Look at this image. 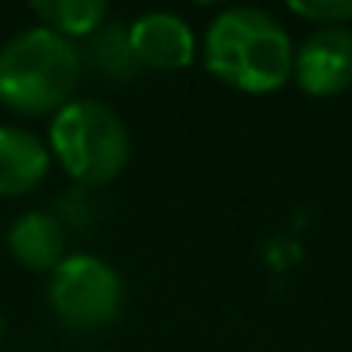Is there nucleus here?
<instances>
[{
  "label": "nucleus",
  "instance_id": "f257e3e1",
  "mask_svg": "<svg viewBox=\"0 0 352 352\" xmlns=\"http://www.w3.org/2000/svg\"><path fill=\"white\" fill-rule=\"evenodd\" d=\"M204 63L242 94H273L294 76V42L270 11L228 8L208 25Z\"/></svg>",
  "mask_w": 352,
  "mask_h": 352
},
{
  "label": "nucleus",
  "instance_id": "f03ea898",
  "mask_svg": "<svg viewBox=\"0 0 352 352\" xmlns=\"http://www.w3.org/2000/svg\"><path fill=\"white\" fill-rule=\"evenodd\" d=\"M83 73L80 49L49 32H18L0 49V104L14 114H49L69 104Z\"/></svg>",
  "mask_w": 352,
  "mask_h": 352
},
{
  "label": "nucleus",
  "instance_id": "7ed1b4c3",
  "mask_svg": "<svg viewBox=\"0 0 352 352\" xmlns=\"http://www.w3.org/2000/svg\"><path fill=\"white\" fill-rule=\"evenodd\" d=\"M52 152L69 180L80 187H104L124 173L131 159V135L124 121L100 100H69L56 111Z\"/></svg>",
  "mask_w": 352,
  "mask_h": 352
},
{
  "label": "nucleus",
  "instance_id": "20e7f679",
  "mask_svg": "<svg viewBox=\"0 0 352 352\" xmlns=\"http://www.w3.org/2000/svg\"><path fill=\"white\" fill-rule=\"evenodd\" d=\"M49 304L63 324L76 331H97L118 321L124 307V283L111 263L90 252H76L52 270Z\"/></svg>",
  "mask_w": 352,
  "mask_h": 352
},
{
  "label": "nucleus",
  "instance_id": "39448f33",
  "mask_svg": "<svg viewBox=\"0 0 352 352\" xmlns=\"http://www.w3.org/2000/svg\"><path fill=\"white\" fill-rule=\"evenodd\" d=\"M294 80L311 97H335L352 87V28H314L294 49Z\"/></svg>",
  "mask_w": 352,
  "mask_h": 352
},
{
  "label": "nucleus",
  "instance_id": "423d86ee",
  "mask_svg": "<svg viewBox=\"0 0 352 352\" xmlns=\"http://www.w3.org/2000/svg\"><path fill=\"white\" fill-rule=\"evenodd\" d=\"M128 42L145 69L173 73L194 63L197 56V38L184 18H176L169 11H148L128 25Z\"/></svg>",
  "mask_w": 352,
  "mask_h": 352
},
{
  "label": "nucleus",
  "instance_id": "0eeeda50",
  "mask_svg": "<svg viewBox=\"0 0 352 352\" xmlns=\"http://www.w3.org/2000/svg\"><path fill=\"white\" fill-rule=\"evenodd\" d=\"M52 166L49 145L14 124H0V197L32 194Z\"/></svg>",
  "mask_w": 352,
  "mask_h": 352
},
{
  "label": "nucleus",
  "instance_id": "6e6552de",
  "mask_svg": "<svg viewBox=\"0 0 352 352\" xmlns=\"http://www.w3.org/2000/svg\"><path fill=\"white\" fill-rule=\"evenodd\" d=\"M11 256L35 273H52L66 259V228L52 211H28L8 232Z\"/></svg>",
  "mask_w": 352,
  "mask_h": 352
},
{
  "label": "nucleus",
  "instance_id": "1a4fd4ad",
  "mask_svg": "<svg viewBox=\"0 0 352 352\" xmlns=\"http://www.w3.org/2000/svg\"><path fill=\"white\" fill-rule=\"evenodd\" d=\"M35 18H42V28L63 35V38H90L107 21L104 0H38L32 4Z\"/></svg>",
  "mask_w": 352,
  "mask_h": 352
},
{
  "label": "nucleus",
  "instance_id": "9d476101",
  "mask_svg": "<svg viewBox=\"0 0 352 352\" xmlns=\"http://www.w3.org/2000/svg\"><path fill=\"white\" fill-rule=\"evenodd\" d=\"M83 56V52H80ZM100 76L107 80H131L142 66L131 52V42H128V25L121 21H104L90 38H87V56H83Z\"/></svg>",
  "mask_w": 352,
  "mask_h": 352
},
{
  "label": "nucleus",
  "instance_id": "9b49d317",
  "mask_svg": "<svg viewBox=\"0 0 352 352\" xmlns=\"http://www.w3.org/2000/svg\"><path fill=\"white\" fill-rule=\"evenodd\" d=\"M290 11L318 28H345L352 21V0H314V4H290Z\"/></svg>",
  "mask_w": 352,
  "mask_h": 352
},
{
  "label": "nucleus",
  "instance_id": "f8f14e48",
  "mask_svg": "<svg viewBox=\"0 0 352 352\" xmlns=\"http://www.w3.org/2000/svg\"><path fill=\"white\" fill-rule=\"evenodd\" d=\"M0 335H4V321H0Z\"/></svg>",
  "mask_w": 352,
  "mask_h": 352
}]
</instances>
